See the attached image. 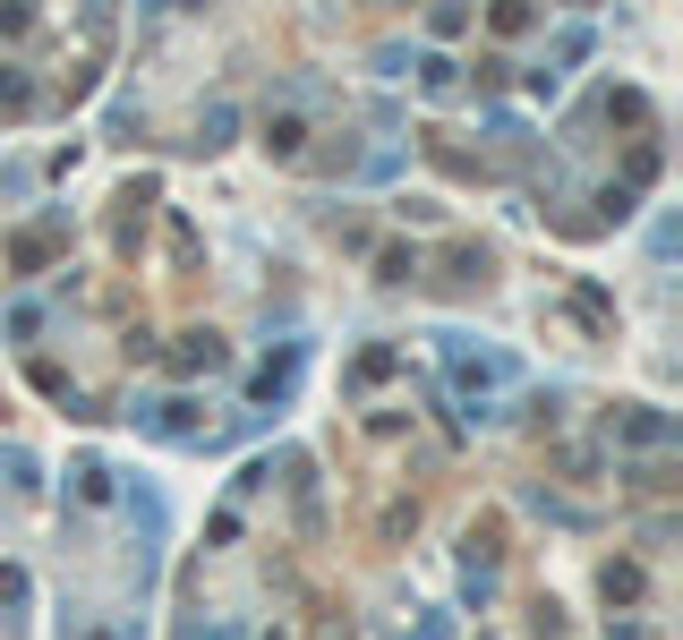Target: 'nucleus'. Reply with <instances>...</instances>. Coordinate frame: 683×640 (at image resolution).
Here are the masks:
<instances>
[{"instance_id": "1", "label": "nucleus", "mask_w": 683, "mask_h": 640, "mask_svg": "<svg viewBox=\"0 0 683 640\" xmlns=\"http://www.w3.org/2000/svg\"><path fill=\"white\" fill-rule=\"evenodd\" d=\"M445 376H453L461 393L488 410V393H504V384H513V359H504V351H470V333H445Z\"/></svg>"}, {"instance_id": "2", "label": "nucleus", "mask_w": 683, "mask_h": 640, "mask_svg": "<svg viewBox=\"0 0 683 640\" xmlns=\"http://www.w3.org/2000/svg\"><path fill=\"white\" fill-rule=\"evenodd\" d=\"M299 137H308L299 111H274V120H265V146H274V154H299Z\"/></svg>"}, {"instance_id": "3", "label": "nucleus", "mask_w": 683, "mask_h": 640, "mask_svg": "<svg viewBox=\"0 0 683 640\" xmlns=\"http://www.w3.org/2000/svg\"><path fill=\"white\" fill-rule=\"evenodd\" d=\"M34 589H26V573L18 564H0V623H18V607H26Z\"/></svg>"}, {"instance_id": "4", "label": "nucleus", "mask_w": 683, "mask_h": 640, "mask_svg": "<svg viewBox=\"0 0 683 640\" xmlns=\"http://www.w3.org/2000/svg\"><path fill=\"white\" fill-rule=\"evenodd\" d=\"M180 367H189V376H196V367H223V342H214V333H189V351H180Z\"/></svg>"}, {"instance_id": "5", "label": "nucleus", "mask_w": 683, "mask_h": 640, "mask_svg": "<svg viewBox=\"0 0 683 640\" xmlns=\"http://www.w3.org/2000/svg\"><path fill=\"white\" fill-rule=\"evenodd\" d=\"M61 640H137V615H120V623H111V632H86V623H68Z\"/></svg>"}, {"instance_id": "6", "label": "nucleus", "mask_w": 683, "mask_h": 640, "mask_svg": "<svg viewBox=\"0 0 683 640\" xmlns=\"http://www.w3.org/2000/svg\"><path fill=\"white\" fill-rule=\"evenodd\" d=\"M419 68H427V77H419L427 95H453V86H461V77H453V61H419Z\"/></svg>"}, {"instance_id": "7", "label": "nucleus", "mask_w": 683, "mask_h": 640, "mask_svg": "<svg viewBox=\"0 0 683 640\" xmlns=\"http://www.w3.org/2000/svg\"><path fill=\"white\" fill-rule=\"evenodd\" d=\"M231 128H239V120H231V103H214V111H205V146H231Z\"/></svg>"}]
</instances>
